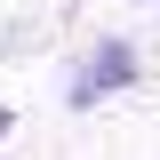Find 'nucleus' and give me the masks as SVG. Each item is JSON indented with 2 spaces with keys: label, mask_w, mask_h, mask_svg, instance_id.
Returning <instances> with one entry per match:
<instances>
[{
  "label": "nucleus",
  "mask_w": 160,
  "mask_h": 160,
  "mask_svg": "<svg viewBox=\"0 0 160 160\" xmlns=\"http://www.w3.org/2000/svg\"><path fill=\"white\" fill-rule=\"evenodd\" d=\"M8 136H16V112H8V104H0V144H8Z\"/></svg>",
  "instance_id": "f03ea898"
},
{
  "label": "nucleus",
  "mask_w": 160,
  "mask_h": 160,
  "mask_svg": "<svg viewBox=\"0 0 160 160\" xmlns=\"http://www.w3.org/2000/svg\"><path fill=\"white\" fill-rule=\"evenodd\" d=\"M144 80V48L128 32H96V48H80L64 72V112H96L104 96H128Z\"/></svg>",
  "instance_id": "f257e3e1"
},
{
  "label": "nucleus",
  "mask_w": 160,
  "mask_h": 160,
  "mask_svg": "<svg viewBox=\"0 0 160 160\" xmlns=\"http://www.w3.org/2000/svg\"><path fill=\"white\" fill-rule=\"evenodd\" d=\"M128 8H152V0H128Z\"/></svg>",
  "instance_id": "7ed1b4c3"
}]
</instances>
